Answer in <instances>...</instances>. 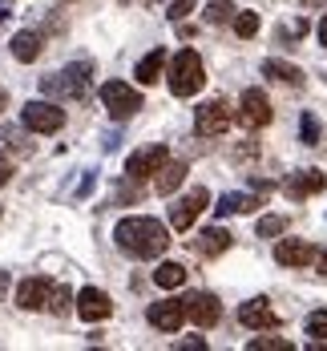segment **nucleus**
<instances>
[{
    "label": "nucleus",
    "instance_id": "obj_1",
    "mask_svg": "<svg viewBox=\"0 0 327 351\" xmlns=\"http://www.w3.org/2000/svg\"><path fill=\"white\" fill-rule=\"evenodd\" d=\"M113 239H117V246L125 254H134V258H158L170 246V230L158 218H142L138 214V218H121L117 230H113Z\"/></svg>",
    "mask_w": 327,
    "mask_h": 351
},
{
    "label": "nucleus",
    "instance_id": "obj_2",
    "mask_svg": "<svg viewBox=\"0 0 327 351\" xmlns=\"http://www.w3.org/2000/svg\"><path fill=\"white\" fill-rule=\"evenodd\" d=\"M166 85H170L174 97H194V93L206 85V65H202V57H198L194 49H182L178 57L170 61V77H166Z\"/></svg>",
    "mask_w": 327,
    "mask_h": 351
},
{
    "label": "nucleus",
    "instance_id": "obj_3",
    "mask_svg": "<svg viewBox=\"0 0 327 351\" xmlns=\"http://www.w3.org/2000/svg\"><path fill=\"white\" fill-rule=\"evenodd\" d=\"M101 106H106V113L113 121H130L142 109V93L134 85H125V81H106L101 85Z\"/></svg>",
    "mask_w": 327,
    "mask_h": 351
},
{
    "label": "nucleus",
    "instance_id": "obj_4",
    "mask_svg": "<svg viewBox=\"0 0 327 351\" xmlns=\"http://www.w3.org/2000/svg\"><path fill=\"white\" fill-rule=\"evenodd\" d=\"M230 121H234V113L226 106V97L202 101V106L194 109V134H198V138H218V134H226Z\"/></svg>",
    "mask_w": 327,
    "mask_h": 351
},
{
    "label": "nucleus",
    "instance_id": "obj_5",
    "mask_svg": "<svg viewBox=\"0 0 327 351\" xmlns=\"http://www.w3.org/2000/svg\"><path fill=\"white\" fill-rule=\"evenodd\" d=\"M49 97H85L89 93V65L85 61H77V65H69L65 73H57V77H45V85H40Z\"/></svg>",
    "mask_w": 327,
    "mask_h": 351
},
{
    "label": "nucleus",
    "instance_id": "obj_6",
    "mask_svg": "<svg viewBox=\"0 0 327 351\" xmlns=\"http://www.w3.org/2000/svg\"><path fill=\"white\" fill-rule=\"evenodd\" d=\"M21 121L33 134H57V130H65V109L53 106V101H29L21 109Z\"/></svg>",
    "mask_w": 327,
    "mask_h": 351
},
{
    "label": "nucleus",
    "instance_id": "obj_7",
    "mask_svg": "<svg viewBox=\"0 0 327 351\" xmlns=\"http://www.w3.org/2000/svg\"><path fill=\"white\" fill-rule=\"evenodd\" d=\"M166 162H170V149H166V145H145V149H138V154H130L125 178H130V182H145V178L158 174Z\"/></svg>",
    "mask_w": 327,
    "mask_h": 351
},
{
    "label": "nucleus",
    "instance_id": "obj_8",
    "mask_svg": "<svg viewBox=\"0 0 327 351\" xmlns=\"http://www.w3.org/2000/svg\"><path fill=\"white\" fill-rule=\"evenodd\" d=\"M239 121H243L247 130H263V125H271V121H275L271 97H267L263 89H247V93H243V109H239Z\"/></svg>",
    "mask_w": 327,
    "mask_h": 351
},
{
    "label": "nucleus",
    "instance_id": "obj_9",
    "mask_svg": "<svg viewBox=\"0 0 327 351\" xmlns=\"http://www.w3.org/2000/svg\"><path fill=\"white\" fill-rule=\"evenodd\" d=\"M206 202H210V194H206L202 186H194L186 198H178V202L170 206V226H174V230H190V226H194V218L206 210Z\"/></svg>",
    "mask_w": 327,
    "mask_h": 351
},
{
    "label": "nucleus",
    "instance_id": "obj_10",
    "mask_svg": "<svg viewBox=\"0 0 327 351\" xmlns=\"http://www.w3.org/2000/svg\"><path fill=\"white\" fill-rule=\"evenodd\" d=\"M145 319H149V327L174 335V331L182 327V319H186V299H162V303H149Z\"/></svg>",
    "mask_w": 327,
    "mask_h": 351
},
{
    "label": "nucleus",
    "instance_id": "obj_11",
    "mask_svg": "<svg viewBox=\"0 0 327 351\" xmlns=\"http://www.w3.org/2000/svg\"><path fill=\"white\" fill-rule=\"evenodd\" d=\"M186 319L198 323V327H215L218 319H222V303H218V295H210V291L190 295V299H186Z\"/></svg>",
    "mask_w": 327,
    "mask_h": 351
},
{
    "label": "nucleus",
    "instance_id": "obj_12",
    "mask_svg": "<svg viewBox=\"0 0 327 351\" xmlns=\"http://www.w3.org/2000/svg\"><path fill=\"white\" fill-rule=\"evenodd\" d=\"M49 295H53V282L45 275H33V279H25L16 287V307L21 311H40V307H49Z\"/></svg>",
    "mask_w": 327,
    "mask_h": 351
},
{
    "label": "nucleus",
    "instance_id": "obj_13",
    "mask_svg": "<svg viewBox=\"0 0 327 351\" xmlns=\"http://www.w3.org/2000/svg\"><path fill=\"white\" fill-rule=\"evenodd\" d=\"M324 186H327L324 170H295V174H287V182H283V194L295 198V202H303V198L319 194Z\"/></svg>",
    "mask_w": 327,
    "mask_h": 351
},
{
    "label": "nucleus",
    "instance_id": "obj_14",
    "mask_svg": "<svg viewBox=\"0 0 327 351\" xmlns=\"http://www.w3.org/2000/svg\"><path fill=\"white\" fill-rule=\"evenodd\" d=\"M239 323L251 327V331H279V315L271 311L267 299H251V303H243V307H239Z\"/></svg>",
    "mask_w": 327,
    "mask_h": 351
},
{
    "label": "nucleus",
    "instance_id": "obj_15",
    "mask_svg": "<svg viewBox=\"0 0 327 351\" xmlns=\"http://www.w3.org/2000/svg\"><path fill=\"white\" fill-rule=\"evenodd\" d=\"M77 315L85 319V323H101V319L113 315V303H109L106 291H97V287H85V291L77 295Z\"/></svg>",
    "mask_w": 327,
    "mask_h": 351
},
{
    "label": "nucleus",
    "instance_id": "obj_16",
    "mask_svg": "<svg viewBox=\"0 0 327 351\" xmlns=\"http://www.w3.org/2000/svg\"><path fill=\"white\" fill-rule=\"evenodd\" d=\"M275 258H279V267H311V258H315V246L307 243V239H283V243L275 246Z\"/></svg>",
    "mask_w": 327,
    "mask_h": 351
},
{
    "label": "nucleus",
    "instance_id": "obj_17",
    "mask_svg": "<svg viewBox=\"0 0 327 351\" xmlns=\"http://www.w3.org/2000/svg\"><path fill=\"white\" fill-rule=\"evenodd\" d=\"M230 243H234V239H230V230H222V226H206V230H202V234H198V254H202V258H218V254H226V250H230Z\"/></svg>",
    "mask_w": 327,
    "mask_h": 351
},
{
    "label": "nucleus",
    "instance_id": "obj_18",
    "mask_svg": "<svg viewBox=\"0 0 327 351\" xmlns=\"http://www.w3.org/2000/svg\"><path fill=\"white\" fill-rule=\"evenodd\" d=\"M162 65H166V49H149L142 61H138V73L134 77L142 85H154V81H162Z\"/></svg>",
    "mask_w": 327,
    "mask_h": 351
},
{
    "label": "nucleus",
    "instance_id": "obj_19",
    "mask_svg": "<svg viewBox=\"0 0 327 351\" xmlns=\"http://www.w3.org/2000/svg\"><path fill=\"white\" fill-rule=\"evenodd\" d=\"M182 182H186V162H166L162 170H158V194H174Z\"/></svg>",
    "mask_w": 327,
    "mask_h": 351
},
{
    "label": "nucleus",
    "instance_id": "obj_20",
    "mask_svg": "<svg viewBox=\"0 0 327 351\" xmlns=\"http://www.w3.org/2000/svg\"><path fill=\"white\" fill-rule=\"evenodd\" d=\"M12 57H16V61H25V65L36 61V57H40V36H36V33H16V36H12Z\"/></svg>",
    "mask_w": 327,
    "mask_h": 351
},
{
    "label": "nucleus",
    "instance_id": "obj_21",
    "mask_svg": "<svg viewBox=\"0 0 327 351\" xmlns=\"http://www.w3.org/2000/svg\"><path fill=\"white\" fill-rule=\"evenodd\" d=\"M263 202L254 194H226L222 202L215 206V214H247V210H258Z\"/></svg>",
    "mask_w": 327,
    "mask_h": 351
},
{
    "label": "nucleus",
    "instance_id": "obj_22",
    "mask_svg": "<svg viewBox=\"0 0 327 351\" xmlns=\"http://www.w3.org/2000/svg\"><path fill=\"white\" fill-rule=\"evenodd\" d=\"M154 282H158L162 291H178L182 282H186V267H182V263H162V267L154 271Z\"/></svg>",
    "mask_w": 327,
    "mask_h": 351
},
{
    "label": "nucleus",
    "instance_id": "obj_23",
    "mask_svg": "<svg viewBox=\"0 0 327 351\" xmlns=\"http://www.w3.org/2000/svg\"><path fill=\"white\" fill-rule=\"evenodd\" d=\"M263 73H267L271 81H287V85H299V81H303V69H295L287 61H263Z\"/></svg>",
    "mask_w": 327,
    "mask_h": 351
},
{
    "label": "nucleus",
    "instance_id": "obj_24",
    "mask_svg": "<svg viewBox=\"0 0 327 351\" xmlns=\"http://www.w3.org/2000/svg\"><path fill=\"white\" fill-rule=\"evenodd\" d=\"M202 21H206V25H226V21H234V4H230V0H210V8L202 12Z\"/></svg>",
    "mask_w": 327,
    "mask_h": 351
},
{
    "label": "nucleus",
    "instance_id": "obj_25",
    "mask_svg": "<svg viewBox=\"0 0 327 351\" xmlns=\"http://www.w3.org/2000/svg\"><path fill=\"white\" fill-rule=\"evenodd\" d=\"M49 311H53V315H69L73 311V291L69 287H53V295H49Z\"/></svg>",
    "mask_w": 327,
    "mask_h": 351
},
{
    "label": "nucleus",
    "instance_id": "obj_26",
    "mask_svg": "<svg viewBox=\"0 0 327 351\" xmlns=\"http://www.w3.org/2000/svg\"><path fill=\"white\" fill-rule=\"evenodd\" d=\"M283 230H287V218H283V214L258 218V239H275V234H283Z\"/></svg>",
    "mask_w": 327,
    "mask_h": 351
},
{
    "label": "nucleus",
    "instance_id": "obj_27",
    "mask_svg": "<svg viewBox=\"0 0 327 351\" xmlns=\"http://www.w3.org/2000/svg\"><path fill=\"white\" fill-rule=\"evenodd\" d=\"M234 33L243 36V40L258 33V12H234Z\"/></svg>",
    "mask_w": 327,
    "mask_h": 351
},
{
    "label": "nucleus",
    "instance_id": "obj_28",
    "mask_svg": "<svg viewBox=\"0 0 327 351\" xmlns=\"http://www.w3.org/2000/svg\"><path fill=\"white\" fill-rule=\"evenodd\" d=\"M303 327H307V335H311V339H327V311H311Z\"/></svg>",
    "mask_w": 327,
    "mask_h": 351
},
{
    "label": "nucleus",
    "instance_id": "obj_29",
    "mask_svg": "<svg viewBox=\"0 0 327 351\" xmlns=\"http://www.w3.org/2000/svg\"><path fill=\"white\" fill-rule=\"evenodd\" d=\"M247 348L251 351H291V343L287 339H279V335H263V339H251Z\"/></svg>",
    "mask_w": 327,
    "mask_h": 351
},
{
    "label": "nucleus",
    "instance_id": "obj_30",
    "mask_svg": "<svg viewBox=\"0 0 327 351\" xmlns=\"http://www.w3.org/2000/svg\"><path fill=\"white\" fill-rule=\"evenodd\" d=\"M194 12V0H170V21H186Z\"/></svg>",
    "mask_w": 327,
    "mask_h": 351
},
{
    "label": "nucleus",
    "instance_id": "obj_31",
    "mask_svg": "<svg viewBox=\"0 0 327 351\" xmlns=\"http://www.w3.org/2000/svg\"><path fill=\"white\" fill-rule=\"evenodd\" d=\"M315 138H319V121H315V117L307 113V117H303V141L311 145V141H315Z\"/></svg>",
    "mask_w": 327,
    "mask_h": 351
},
{
    "label": "nucleus",
    "instance_id": "obj_32",
    "mask_svg": "<svg viewBox=\"0 0 327 351\" xmlns=\"http://www.w3.org/2000/svg\"><path fill=\"white\" fill-rule=\"evenodd\" d=\"M254 154H258V149H254L251 141H247V145H239V149H234V158H239V162H243V158H254Z\"/></svg>",
    "mask_w": 327,
    "mask_h": 351
},
{
    "label": "nucleus",
    "instance_id": "obj_33",
    "mask_svg": "<svg viewBox=\"0 0 327 351\" xmlns=\"http://www.w3.org/2000/svg\"><path fill=\"white\" fill-rule=\"evenodd\" d=\"M8 178H12V166H8V162L0 158V186H8Z\"/></svg>",
    "mask_w": 327,
    "mask_h": 351
},
{
    "label": "nucleus",
    "instance_id": "obj_34",
    "mask_svg": "<svg viewBox=\"0 0 327 351\" xmlns=\"http://www.w3.org/2000/svg\"><path fill=\"white\" fill-rule=\"evenodd\" d=\"M178 348H186V351H202V348H206V343H202V339H182Z\"/></svg>",
    "mask_w": 327,
    "mask_h": 351
},
{
    "label": "nucleus",
    "instance_id": "obj_35",
    "mask_svg": "<svg viewBox=\"0 0 327 351\" xmlns=\"http://www.w3.org/2000/svg\"><path fill=\"white\" fill-rule=\"evenodd\" d=\"M315 36H319V45H327V12H324V21H319V33Z\"/></svg>",
    "mask_w": 327,
    "mask_h": 351
},
{
    "label": "nucleus",
    "instance_id": "obj_36",
    "mask_svg": "<svg viewBox=\"0 0 327 351\" xmlns=\"http://www.w3.org/2000/svg\"><path fill=\"white\" fill-rule=\"evenodd\" d=\"M4 291H8V271H0V303H4Z\"/></svg>",
    "mask_w": 327,
    "mask_h": 351
},
{
    "label": "nucleus",
    "instance_id": "obj_37",
    "mask_svg": "<svg viewBox=\"0 0 327 351\" xmlns=\"http://www.w3.org/2000/svg\"><path fill=\"white\" fill-rule=\"evenodd\" d=\"M319 275H327V254L319 258Z\"/></svg>",
    "mask_w": 327,
    "mask_h": 351
},
{
    "label": "nucleus",
    "instance_id": "obj_38",
    "mask_svg": "<svg viewBox=\"0 0 327 351\" xmlns=\"http://www.w3.org/2000/svg\"><path fill=\"white\" fill-rule=\"evenodd\" d=\"M8 106V93H4V89H0V109Z\"/></svg>",
    "mask_w": 327,
    "mask_h": 351
},
{
    "label": "nucleus",
    "instance_id": "obj_39",
    "mask_svg": "<svg viewBox=\"0 0 327 351\" xmlns=\"http://www.w3.org/2000/svg\"><path fill=\"white\" fill-rule=\"evenodd\" d=\"M299 4H324V0H299Z\"/></svg>",
    "mask_w": 327,
    "mask_h": 351
}]
</instances>
